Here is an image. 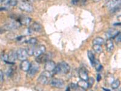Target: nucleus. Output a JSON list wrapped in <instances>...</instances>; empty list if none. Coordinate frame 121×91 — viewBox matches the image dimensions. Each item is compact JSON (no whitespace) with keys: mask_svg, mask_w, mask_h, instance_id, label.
Returning a JSON list of instances; mask_svg holds the SVG:
<instances>
[{"mask_svg":"<svg viewBox=\"0 0 121 91\" xmlns=\"http://www.w3.org/2000/svg\"><path fill=\"white\" fill-rule=\"evenodd\" d=\"M13 73H14V69H13L12 68H9L7 72V76H8V77H11V76L13 75Z\"/></svg>","mask_w":121,"mask_h":91,"instance_id":"c85d7f7f","label":"nucleus"},{"mask_svg":"<svg viewBox=\"0 0 121 91\" xmlns=\"http://www.w3.org/2000/svg\"><path fill=\"white\" fill-rule=\"evenodd\" d=\"M51 77V72L45 70L38 78V82L40 84H43V85H44V84H47L49 83L50 78Z\"/></svg>","mask_w":121,"mask_h":91,"instance_id":"f03ea898","label":"nucleus"},{"mask_svg":"<svg viewBox=\"0 0 121 91\" xmlns=\"http://www.w3.org/2000/svg\"><path fill=\"white\" fill-rule=\"evenodd\" d=\"M46 48L44 45H39L35 48L34 52H33V55L36 57H38L40 55L44 54L45 52Z\"/></svg>","mask_w":121,"mask_h":91,"instance_id":"9d476101","label":"nucleus"},{"mask_svg":"<svg viewBox=\"0 0 121 91\" xmlns=\"http://www.w3.org/2000/svg\"><path fill=\"white\" fill-rule=\"evenodd\" d=\"M120 33L118 30L114 29H110L106 32V36L108 38H114L117 35Z\"/></svg>","mask_w":121,"mask_h":91,"instance_id":"9b49d317","label":"nucleus"},{"mask_svg":"<svg viewBox=\"0 0 121 91\" xmlns=\"http://www.w3.org/2000/svg\"><path fill=\"white\" fill-rule=\"evenodd\" d=\"M87 55H88V57L89 58L91 64L93 66H94L96 59H95V55H94L93 53L91 51H90V50H88V52H87Z\"/></svg>","mask_w":121,"mask_h":91,"instance_id":"aec40b11","label":"nucleus"},{"mask_svg":"<svg viewBox=\"0 0 121 91\" xmlns=\"http://www.w3.org/2000/svg\"><path fill=\"white\" fill-rule=\"evenodd\" d=\"M120 4L121 0H110L107 4V6L110 10L114 11L116 9H118L119 6H120Z\"/></svg>","mask_w":121,"mask_h":91,"instance_id":"39448f33","label":"nucleus"},{"mask_svg":"<svg viewBox=\"0 0 121 91\" xmlns=\"http://www.w3.org/2000/svg\"><path fill=\"white\" fill-rule=\"evenodd\" d=\"M104 43V40L101 37H97L95 38L93 41V45H102Z\"/></svg>","mask_w":121,"mask_h":91,"instance_id":"412c9836","label":"nucleus"},{"mask_svg":"<svg viewBox=\"0 0 121 91\" xmlns=\"http://www.w3.org/2000/svg\"><path fill=\"white\" fill-rule=\"evenodd\" d=\"M87 82H88L87 83H88V87H91L93 86V84L94 82H95V80H94L93 78L90 77V78H88V80H87Z\"/></svg>","mask_w":121,"mask_h":91,"instance_id":"bb28decb","label":"nucleus"},{"mask_svg":"<svg viewBox=\"0 0 121 91\" xmlns=\"http://www.w3.org/2000/svg\"><path fill=\"white\" fill-rule=\"evenodd\" d=\"M39 67L38 64L35 63H33L30 64V66L29 69L27 71V75L29 77H33L35 75L36 73L39 71Z\"/></svg>","mask_w":121,"mask_h":91,"instance_id":"7ed1b4c3","label":"nucleus"},{"mask_svg":"<svg viewBox=\"0 0 121 91\" xmlns=\"http://www.w3.org/2000/svg\"><path fill=\"white\" fill-rule=\"evenodd\" d=\"M80 0H72V4L73 5H76L79 2Z\"/></svg>","mask_w":121,"mask_h":91,"instance_id":"473e14b6","label":"nucleus"},{"mask_svg":"<svg viewBox=\"0 0 121 91\" xmlns=\"http://www.w3.org/2000/svg\"><path fill=\"white\" fill-rule=\"evenodd\" d=\"M100 0H93V1L95 2V3H97V2H99L100 1Z\"/></svg>","mask_w":121,"mask_h":91,"instance_id":"c9c22d12","label":"nucleus"},{"mask_svg":"<svg viewBox=\"0 0 121 91\" xmlns=\"http://www.w3.org/2000/svg\"><path fill=\"white\" fill-rule=\"evenodd\" d=\"M70 70V67L67 63L61 62L56 65L53 72L55 74H67Z\"/></svg>","mask_w":121,"mask_h":91,"instance_id":"f257e3e1","label":"nucleus"},{"mask_svg":"<svg viewBox=\"0 0 121 91\" xmlns=\"http://www.w3.org/2000/svg\"><path fill=\"white\" fill-rule=\"evenodd\" d=\"M96 80H97V81H98V82H99V81H100V80H101V75H100V74H98V75H97Z\"/></svg>","mask_w":121,"mask_h":91,"instance_id":"72a5a7b5","label":"nucleus"},{"mask_svg":"<svg viewBox=\"0 0 121 91\" xmlns=\"http://www.w3.org/2000/svg\"><path fill=\"white\" fill-rule=\"evenodd\" d=\"M94 67H95L96 70L98 72H99V71H100V70L102 69V65L100 64V63H99V61L97 60V59H96V61H95Z\"/></svg>","mask_w":121,"mask_h":91,"instance_id":"5701e85b","label":"nucleus"},{"mask_svg":"<svg viewBox=\"0 0 121 91\" xmlns=\"http://www.w3.org/2000/svg\"><path fill=\"white\" fill-rule=\"evenodd\" d=\"M50 57L48 54H43L41 55H40L39 56L36 57V61L38 63H46L47 61L50 60Z\"/></svg>","mask_w":121,"mask_h":91,"instance_id":"1a4fd4ad","label":"nucleus"},{"mask_svg":"<svg viewBox=\"0 0 121 91\" xmlns=\"http://www.w3.org/2000/svg\"><path fill=\"white\" fill-rule=\"evenodd\" d=\"M25 39H26V38H25V36H19L17 38V41L18 42H24V41H26Z\"/></svg>","mask_w":121,"mask_h":91,"instance_id":"c756f323","label":"nucleus"},{"mask_svg":"<svg viewBox=\"0 0 121 91\" xmlns=\"http://www.w3.org/2000/svg\"><path fill=\"white\" fill-rule=\"evenodd\" d=\"M106 49H107V50L108 52H113V50H114V44H113V41L110 39L107 40V41H106Z\"/></svg>","mask_w":121,"mask_h":91,"instance_id":"dca6fc26","label":"nucleus"},{"mask_svg":"<svg viewBox=\"0 0 121 91\" xmlns=\"http://www.w3.org/2000/svg\"><path fill=\"white\" fill-rule=\"evenodd\" d=\"M35 45H30L26 49L27 52V54L28 55H30V56H32V55H33V52H34V50H35Z\"/></svg>","mask_w":121,"mask_h":91,"instance_id":"4be33fe9","label":"nucleus"},{"mask_svg":"<svg viewBox=\"0 0 121 91\" xmlns=\"http://www.w3.org/2000/svg\"><path fill=\"white\" fill-rule=\"evenodd\" d=\"M27 54L26 50V49L23 48H20L17 51V59L19 60L23 61L25 59H27Z\"/></svg>","mask_w":121,"mask_h":91,"instance_id":"0eeeda50","label":"nucleus"},{"mask_svg":"<svg viewBox=\"0 0 121 91\" xmlns=\"http://www.w3.org/2000/svg\"><path fill=\"white\" fill-rule=\"evenodd\" d=\"M50 84H51L52 87L61 89L64 87L65 83L64 80H62V79L53 78L51 82H50Z\"/></svg>","mask_w":121,"mask_h":91,"instance_id":"20e7f679","label":"nucleus"},{"mask_svg":"<svg viewBox=\"0 0 121 91\" xmlns=\"http://www.w3.org/2000/svg\"><path fill=\"white\" fill-rule=\"evenodd\" d=\"M119 85H120V81L119 80H114V81L111 83V86H112V89H116L118 88Z\"/></svg>","mask_w":121,"mask_h":91,"instance_id":"b1692460","label":"nucleus"},{"mask_svg":"<svg viewBox=\"0 0 121 91\" xmlns=\"http://www.w3.org/2000/svg\"><path fill=\"white\" fill-rule=\"evenodd\" d=\"M33 1V0H24L23 2H26V3H30L31 2Z\"/></svg>","mask_w":121,"mask_h":91,"instance_id":"f704fd0d","label":"nucleus"},{"mask_svg":"<svg viewBox=\"0 0 121 91\" xmlns=\"http://www.w3.org/2000/svg\"><path fill=\"white\" fill-rule=\"evenodd\" d=\"M26 43H28L29 45H35L37 43V40L35 38H32L29 40L26 41Z\"/></svg>","mask_w":121,"mask_h":91,"instance_id":"a878e982","label":"nucleus"},{"mask_svg":"<svg viewBox=\"0 0 121 91\" xmlns=\"http://www.w3.org/2000/svg\"><path fill=\"white\" fill-rule=\"evenodd\" d=\"M30 29L32 30V31H34V32H40L42 30V26L41 25H40L39 24L37 23H34L32 24Z\"/></svg>","mask_w":121,"mask_h":91,"instance_id":"f3484780","label":"nucleus"},{"mask_svg":"<svg viewBox=\"0 0 121 91\" xmlns=\"http://www.w3.org/2000/svg\"><path fill=\"white\" fill-rule=\"evenodd\" d=\"M77 85L79 87L84 89H87V88H88V83H87V81H85V80H79L78 83Z\"/></svg>","mask_w":121,"mask_h":91,"instance_id":"6ab92c4d","label":"nucleus"},{"mask_svg":"<svg viewBox=\"0 0 121 91\" xmlns=\"http://www.w3.org/2000/svg\"><path fill=\"white\" fill-rule=\"evenodd\" d=\"M4 81V74L1 70H0V82H3Z\"/></svg>","mask_w":121,"mask_h":91,"instance_id":"2f4dec72","label":"nucleus"},{"mask_svg":"<svg viewBox=\"0 0 121 91\" xmlns=\"http://www.w3.org/2000/svg\"><path fill=\"white\" fill-rule=\"evenodd\" d=\"M56 63L52 60H48L47 62L45 63V66H44V69L46 71L48 72H53L54 69L56 67Z\"/></svg>","mask_w":121,"mask_h":91,"instance_id":"6e6552de","label":"nucleus"},{"mask_svg":"<svg viewBox=\"0 0 121 91\" xmlns=\"http://www.w3.org/2000/svg\"><path fill=\"white\" fill-rule=\"evenodd\" d=\"M93 49L96 54H100L102 52V48L100 45H93Z\"/></svg>","mask_w":121,"mask_h":91,"instance_id":"393cba45","label":"nucleus"},{"mask_svg":"<svg viewBox=\"0 0 121 91\" xmlns=\"http://www.w3.org/2000/svg\"><path fill=\"white\" fill-rule=\"evenodd\" d=\"M103 89L104 90V91H110V90H107V89H105V88H103Z\"/></svg>","mask_w":121,"mask_h":91,"instance_id":"e433bc0d","label":"nucleus"},{"mask_svg":"<svg viewBox=\"0 0 121 91\" xmlns=\"http://www.w3.org/2000/svg\"><path fill=\"white\" fill-rule=\"evenodd\" d=\"M19 8L22 11L26 12H32L33 11V8L32 6L30 3H26V2L22 1L21 4H19Z\"/></svg>","mask_w":121,"mask_h":91,"instance_id":"423d86ee","label":"nucleus"},{"mask_svg":"<svg viewBox=\"0 0 121 91\" xmlns=\"http://www.w3.org/2000/svg\"><path fill=\"white\" fill-rule=\"evenodd\" d=\"M2 3L6 5V6L13 7V6H15L17 5V0H3Z\"/></svg>","mask_w":121,"mask_h":91,"instance_id":"a211bd4d","label":"nucleus"},{"mask_svg":"<svg viewBox=\"0 0 121 91\" xmlns=\"http://www.w3.org/2000/svg\"><path fill=\"white\" fill-rule=\"evenodd\" d=\"M32 21V19L27 17H21L17 19V22L19 23L20 24L27 26Z\"/></svg>","mask_w":121,"mask_h":91,"instance_id":"ddd939ff","label":"nucleus"},{"mask_svg":"<svg viewBox=\"0 0 121 91\" xmlns=\"http://www.w3.org/2000/svg\"><path fill=\"white\" fill-rule=\"evenodd\" d=\"M115 38H116V41L117 43H120V42H121V33H119L117 36H116Z\"/></svg>","mask_w":121,"mask_h":91,"instance_id":"7c9ffc66","label":"nucleus"},{"mask_svg":"<svg viewBox=\"0 0 121 91\" xmlns=\"http://www.w3.org/2000/svg\"><path fill=\"white\" fill-rule=\"evenodd\" d=\"M1 58L6 62L7 63L8 61V54L6 53H3L1 54Z\"/></svg>","mask_w":121,"mask_h":91,"instance_id":"cd10ccee","label":"nucleus"},{"mask_svg":"<svg viewBox=\"0 0 121 91\" xmlns=\"http://www.w3.org/2000/svg\"><path fill=\"white\" fill-rule=\"evenodd\" d=\"M20 66H21V70L24 71V72H27L28 70L30 68V63L27 59H25V60L22 61V62L20 64Z\"/></svg>","mask_w":121,"mask_h":91,"instance_id":"2eb2a0df","label":"nucleus"},{"mask_svg":"<svg viewBox=\"0 0 121 91\" xmlns=\"http://www.w3.org/2000/svg\"><path fill=\"white\" fill-rule=\"evenodd\" d=\"M17 59V52L11 50L8 54V61L7 63L10 64H13L16 61Z\"/></svg>","mask_w":121,"mask_h":91,"instance_id":"f8f14e48","label":"nucleus"},{"mask_svg":"<svg viewBox=\"0 0 121 91\" xmlns=\"http://www.w3.org/2000/svg\"></svg>","mask_w":121,"mask_h":91,"instance_id":"4c0bfd02","label":"nucleus"},{"mask_svg":"<svg viewBox=\"0 0 121 91\" xmlns=\"http://www.w3.org/2000/svg\"><path fill=\"white\" fill-rule=\"evenodd\" d=\"M79 75L81 79L82 80H85V81H87L88 79V73H87V70L85 68H81L80 69L79 71Z\"/></svg>","mask_w":121,"mask_h":91,"instance_id":"4468645a","label":"nucleus"}]
</instances>
